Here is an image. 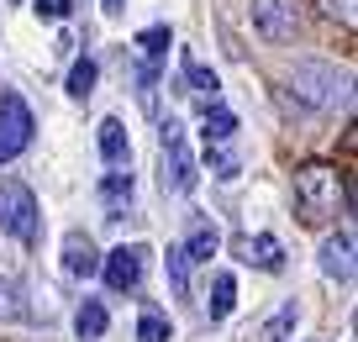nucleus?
Here are the masks:
<instances>
[{
	"mask_svg": "<svg viewBox=\"0 0 358 342\" xmlns=\"http://www.w3.org/2000/svg\"><path fill=\"white\" fill-rule=\"evenodd\" d=\"M348 200H353V190H348V179L337 174L332 164L295 169V216H301L306 227H327V221L337 216V206H348Z\"/></svg>",
	"mask_w": 358,
	"mask_h": 342,
	"instance_id": "f257e3e1",
	"label": "nucleus"
},
{
	"mask_svg": "<svg viewBox=\"0 0 358 342\" xmlns=\"http://www.w3.org/2000/svg\"><path fill=\"white\" fill-rule=\"evenodd\" d=\"M158 185L164 195H190L201 185V169H195V153H190V137L174 116L158 122Z\"/></svg>",
	"mask_w": 358,
	"mask_h": 342,
	"instance_id": "f03ea898",
	"label": "nucleus"
},
{
	"mask_svg": "<svg viewBox=\"0 0 358 342\" xmlns=\"http://www.w3.org/2000/svg\"><path fill=\"white\" fill-rule=\"evenodd\" d=\"M0 232L16 237V243L32 248L37 232H43V211H37V195L22 185V179H0Z\"/></svg>",
	"mask_w": 358,
	"mask_h": 342,
	"instance_id": "7ed1b4c3",
	"label": "nucleus"
},
{
	"mask_svg": "<svg viewBox=\"0 0 358 342\" xmlns=\"http://www.w3.org/2000/svg\"><path fill=\"white\" fill-rule=\"evenodd\" d=\"M290 90L316 111H332V106H348V74L332 64H295L290 69Z\"/></svg>",
	"mask_w": 358,
	"mask_h": 342,
	"instance_id": "20e7f679",
	"label": "nucleus"
},
{
	"mask_svg": "<svg viewBox=\"0 0 358 342\" xmlns=\"http://www.w3.org/2000/svg\"><path fill=\"white\" fill-rule=\"evenodd\" d=\"M32 106L22 100V90H0V164H11L32 148Z\"/></svg>",
	"mask_w": 358,
	"mask_h": 342,
	"instance_id": "39448f33",
	"label": "nucleus"
},
{
	"mask_svg": "<svg viewBox=\"0 0 358 342\" xmlns=\"http://www.w3.org/2000/svg\"><path fill=\"white\" fill-rule=\"evenodd\" d=\"M143 269H148V248L143 243H122V248H111V253L101 258V274H106V285H111L116 295H127V290L143 285Z\"/></svg>",
	"mask_w": 358,
	"mask_h": 342,
	"instance_id": "423d86ee",
	"label": "nucleus"
},
{
	"mask_svg": "<svg viewBox=\"0 0 358 342\" xmlns=\"http://www.w3.org/2000/svg\"><path fill=\"white\" fill-rule=\"evenodd\" d=\"M253 27L268 43H290L301 32V0H253Z\"/></svg>",
	"mask_w": 358,
	"mask_h": 342,
	"instance_id": "0eeeda50",
	"label": "nucleus"
},
{
	"mask_svg": "<svg viewBox=\"0 0 358 342\" xmlns=\"http://www.w3.org/2000/svg\"><path fill=\"white\" fill-rule=\"evenodd\" d=\"M316 264H322V274L327 279H337V285H348V279H353V232H327L322 237V258H316Z\"/></svg>",
	"mask_w": 358,
	"mask_h": 342,
	"instance_id": "6e6552de",
	"label": "nucleus"
},
{
	"mask_svg": "<svg viewBox=\"0 0 358 342\" xmlns=\"http://www.w3.org/2000/svg\"><path fill=\"white\" fill-rule=\"evenodd\" d=\"M237 258L253 269H264V274H280L285 269V243L274 232H258V237H237Z\"/></svg>",
	"mask_w": 358,
	"mask_h": 342,
	"instance_id": "1a4fd4ad",
	"label": "nucleus"
},
{
	"mask_svg": "<svg viewBox=\"0 0 358 342\" xmlns=\"http://www.w3.org/2000/svg\"><path fill=\"white\" fill-rule=\"evenodd\" d=\"M64 274H69V279L101 274V253H95V243H90L85 232H69V237H64Z\"/></svg>",
	"mask_w": 358,
	"mask_h": 342,
	"instance_id": "9d476101",
	"label": "nucleus"
},
{
	"mask_svg": "<svg viewBox=\"0 0 358 342\" xmlns=\"http://www.w3.org/2000/svg\"><path fill=\"white\" fill-rule=\"evenodd\" d=\"M101 158H106V169H132V137H127V127L116 116L101 122Z\"/></svg>",
	"mask_w": 358,
	"mask_h": 342,
	"instance_id": "9b49d317",
	"label": "nucleus"
},
{
	"mask_svg": "<svg viewBox=\"0 0 358 342\" xmlns=\"http://www.w3.org/2000/svg\"><path fill=\"white\" fill-rule=\"evenodd\" d=\"M206 116H201V137H206V148H216V143H232V132H237V116L222 106V100H211V106H201Z\"/></svg>",
	"mask_w": 358,
	"mask_h": 342,
	"instance_id": "f8f14e48",
	"label": "nucleus"
},
{
	"mask_svg": "<svg viewBox=\"0 0 358 342\" xmlns=\"http://www.w3.org/2000/svg\"><path fill=\"white\" fill-rule=\"evenodd\" d=\"M106 327H111V316H106L101 300H85V306L74 311V332H79V342H101V337H106Z\"/></svg>",
	"mask_w": 358,
	"mask_h": 342,
	"instance_id": "ddd939ff",
	"label": "nucleus"
},
{
	"mask_svg": "<svg viewBox=\"0 0 358 342\" xmlns=\"http://www.w3.org/2000/svg\"><path fill=\"white\" fill-rule=\"evenodd\" d=\"M232 306H237V279L222 269V274L211 279V300H206V316H211V321H227V316H232Z\"/></svg>",
	"mask_w": 358,
	"mask_h": 342,
	"instance_id": "4468645a",
	"label": "nucleus"
},
{
	"mask_svg": "<svg viewBox=\"0 0 358 342\" xmlns=\"http://www.w3.org/2000/svg\"><path fill=\"white\" fill-rule=\"evenodd\" d=\"M0 321H32V306H27V285H22V279H0Z\"/></svg>",
	"mask_w": 358,
	"mask_h": 342,
	"instance_id": "2eb2a0df",
	"label": "nucleus"
},
{
	"mask_svg": "<svg viewBox=\"0 0 358 342\" xmlns=\"http://www.w3.org/2000/svg\"><path fill=\"white\" fill-rule=\"evenodd\" d=\"M295 327H301V306H295V300H285V306L264 321V342H290Z\"/></svg>",
	"mask_w": 358,
	"mask_h": 342,
	"instance_id": "dca6fc26",
	"label": "nucleus"
},
{
	"mask_svg": "<svg viewBox=\"0 0 358 342\" xmlns=\"http://www.w3.org/2000/svg\"><path fill=\"white\" fill-rule=\"evenodd\" d=\"M185 79H190V90L201 95V106H211V100H222V79L211 74L206 64H195L190 53H185Z\"/></svg>",
	"mask_w": 358,
	"mask_h": 342,
	"instance_id": "f3484780",
	"label": "nucleus"
},
{
	"mask_svg": "<svg viewBox=\"0 0 358 342\" xmlns=\"http://www.w3.org/2000/svg\"><path fill=\"white\" fill-rule=\"evenodd\" d=\"M211 253H216V227L211 221H195L190 237H185V258L190 264H211Z\"/></svg>",
	"mask_w": 358,
	"mask_h": 342,
	"instance_id": "a211bd4d",
	"label": "nucleus"
},
{
	"mask_svg": "<svg viewBox=\"0 0 358 342\" xmlns=\"http://www.w3.org/2000/svg\"><path fill=\"white\" fill-rule=\"evenodd\" d=\"M95 79H101L95 58H74V69H69V100H90L95 95Z\"/></svg>",
	"mask_w": 358,
	"mask_h": 342,
	"instance_id": "6ab92c4d",
	"label": "nucleus"
},
{
	"mask_svg": "<svg viewBox=\"0 0 358 342\" xmlns=\"http://www.w3.org/2000/svg\"><path fill=\"white\" fill-rule=\"evenodd\" d=\"M164 274H169V290H174L179 300L190 295V258H185V248H169V258H164Z\"/></svg>",
	"mask_w": 358,
	"mask_h": 342,
	"instance_id": "aec40b11",
	"label": "nucleus"
},
{
	"mask_svg": "<svg viewBox=\"0 0 358 342\" xmlns=\"http://www.w3.org/2000/svg\"><path fill=\"white\" fill-rule=\"evenodd\" d=\"M169 43H174V37H169V27H148V32H137V48H143V64H164L169 58Z\"/></svg>",
	"mask_w": 358,
	"mask_h": 342,
	"instance_id": "412c9836",
	"label": "nucleus"
},
{
	"mask_svg": "<svg viewBox=\"0 0 358 342\" xmlns=\"http://www.w3.org/2000/svg\"><path fill=\"white\" fill-rule=\"evenodd\" d=\"M101 195H106V206H122V200H132V169H111V174L101 179Z\"/></svg>",
	"mask_w": 358,
	"mask_h": 342,
	"instance_id": "4be33fe9",
	"label": "nucleus"
},
{
	"mask_svg": "<svg viewBox=\"0 0 358 342\" xmlns=\"http://www.w3.org/2000/svg\"><path fill=\"white\" fill-rule=\"evenodd\" d=\"M169 337H174L169 316H158V311H143V321H137V342H169Z\"/></svg>",
	"mask_w": 358,
	"mask_h": 342,
	"instance_id": "5701e85b",
	"label": "nucleus"
},
{
	"mask_svg": "<svg viewBox=\"0 0 358 342\" xmlns=\"http://www.w3.org/2000/svg\"><path fill=\"white\" fill-rule=\"evenodd\" d=\"M206 158H211V169H216V179H237V153L227 143H216V148H206Z\"/></svg>",
	"mask_w": 358,
	"mask_h": 342,
	"instance_id": "b1692460",
	"label": "nucleus"
},
{
	"mask_svg": "<svg viewBox=\"0 0 358 342\" xmlns=\"http://www.w3.org/2000/svg\"><path fill=\"white\" fill-rule=\"evenodd\" d=\"M37 22H64L69 11H74V0H32Z\"/></svg>",
	"mask_w": 358,
	"mask_h": 342,
	"instance_id": "393cba45",
	"label": "nucleus"
},
{
	"mask_svg": "<svg viewBox=\"0 0 358 342\" xmlns=\"http://www.w3.org/2000/svg\"><path fill=\"white\" fill-rule=\"evenodd\" d=\"M322 11L332 16V22H343V27H353V22H358V11H353V0H322Z\"/></svg>",
	"mask_w": 358,
	"mask_h": 342,
	"instance_id": "a878e982",
	"label": "nucleus"
},
{
	"mask_svg": "<svg viewBox=\"0 0 358 342\" xmlns=\"http://www.w3.org/2000/svg\"><path fill=\"white\" fill-rule=\"evenodd\" d=\"M122 6L127 0H106V16H122Z\"/></svg>",
	"mask_w": 358,
	"mask_h": 342,
	"instance_id": "bb28decb",
	"label": "nucleus"
}]
</instances>
